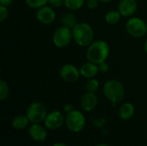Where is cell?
<instances>
[{"instance_id": "cb8c5ba5", "label": "cell", "mask_w": 147, "mask_h": 146, "mask_svg": "<svg viewBox=\"0 0 147 146\" xmlns=\"http://www.w3.org/2000/svg\"><path fill=\"white\" fill-rule=\"evenodd\" d=\"M65 3V0H48V4L53 8H59Z\"/></svg>"}, {"instance_id": "d6a6232c", "label": "cell", "mask_w": 147, "mask_h": 146, "mask_svg": "<svg viewBox=\"0 0 147 146\" xmlns=\"http://www.w3.org/2000/svg\"><path fill=\"white\" fill-rule=\"evenodd\" d=\"M96 146H109L108 145H106V144H98V145H96Z\"/></svg>"}, {"instance_id": "7402d4cb", "label": "cell", "mask_w": 147, "mask_h": 146, "mask_svg": "<svg viewBox=\"0 0 147 146\" xmlns=\"http://www.w3.org/2000/svg\"><path fill=\"white\" fill-rule=\"evenodd\" d=\"M26 3L32 9H39L48 3V0H26Z\"/></svg>"}, {"instance_id": "603a6c76", "label": "cell", "mask_w": 147, "mask_h": 146, "mask_svg": "<svg viewBox=\"0 0 147 146\" xmlns=\"http://www.w3.org/2000/svg\"><path fill=\"white\" fill-rule=\"evenodd\" d=\"M8 14H9V11H8L7 7L0 4V21L3 22L8 17Z\"/></svg>"}, {"instance_id": "277c9868", "label": "cell", "mask_w": 147, "mask_h": 146, "mask_svg": "<svg viewBox=\"0 0 147 146\" xmlns=\"http://www.w3.org/2000/svg\"><path fill=\"white\" fill-rule=\"evenodd\" d=\"M47 114L48 113L47 108L43 103L39 102H34L28 106L26 115L28 116L30 123L38 124V123L44 122Z\"/></svg>"}, {"instance_id": "4dcf8cb0", "label": "cell", "mask_w": 147, "mask_h": 146, "mask_svg": "<svg viewBox=\"0 0 147 146\" xmlns=\"http://www.w3.org/2000/svg\"><path fill=\"white\" fill-rule=\"evenodd\" d=\"M100 2H102V3H109V2H110V1H112V0H99Z\"/></svg>"}, {"instance_id": "ac0fdd59", "label": "cell", "mask_w": 147, "mask_h": 146, "mask_svg": "<svg viewBox=\"0 0 147 146\" xmlns=\"http://www.w3.org/2000/svg\"><path fill=\"white\" fill-rule=\"evenodd\" d=\"M121 13L119 10H110L105 15V21L110 25H115L119 22L121 19Z\"/></svg>"}, {"instance_id": "d6986e66", "label": "cell", "mask_w": 147, "mask_h": 146, "mask_svg": "<svg viewBox=\"0 0 147 146\" xmlns=\"http://www.w3.org/2000/svg\"><path fill=\"white\" fill-rule=\"evenodd\" d=\"M84 0H65V6L71 10H78L83 7Z\"/></svg>"}, {"instance_id": "30bf717a", "label": "cell", "mask_w": 147, "mask_h": 146, "mask_svg": "<svg viewBox=\"0 0 147 146\" xmlns=\"http://www.w3.org/2000/svg\"><path fill=\"white\" fill-rule=\"evenodd\" d=\"M80 75V71L71 64L63 65L60 70V77L67 83L76 82L79 78Z\"/></svg>"}, {"instance_id": "5b68a950", "label": "cell", "mask_w": 147, "mask_h": 146, "mask_svg": "<svg viewBox=\"0 0 147 146\" xmlns=\"http://www.w3.org/2000/svg\"><path fill=\"white\" fill-rule=\"evenodd\" d=\"M66 127L72 133H80L85 126V117L78 110H72L66 114Z\"/></svg>"}, {"instance_id": "8992f818", "label": "cell", "mask_w": 147, "mask_h": 146, "mask_svg": "<svg viewBox=\"0 0 147 146\" xmlns=\"http://www.w3.org/2000/svg\"><path fill=\"white\" fill-rule=\"evenodd\" d=\"M127 33L135 38L143 37L147 32L146 23L139 17H131L126 24Z\"/></svg>"}, {"instance_id": "9c48e42d", "label": "cell", "mask_w": 147, "mask_h": 146, "mask_svg": "<svg viewBox=\"0 0 147 146\" xmlns=\"http://www.w3.org/2000/svg\"><path fill=\"white\" fill-rule=\"evenodd\" d=\"M36 18L42 24H51L56 18V13L53 7L45 5L38 9L36 12Z\"/></svg>"}, {"instance_id": "d4e9b609", "label": "cell", "mask_w": 147, "mask_h": 146, "mask_svg": "<svg viewBox=\"0 0 147 146\" xmlns=\"http://www.w3.org/2000/svg\"><path fill=\"white\" fill-rule=\"evenodd\" d=\"M99 0H86V5L90 9H95L98 6Z\"/></svg>"}, {"instance_id": "5bb4252c", "label": "cell", "mask_w": 147, "mask_h": 146, "mask_svg": "<svg viewBox=\"0 0 147 146\" xmlns=\"http://www.w3.org/2000/svg\"><path fill=\"white\" fill-rule=\"evenodd\" d=\"M81 76H83L85 78H92L95 77L97 72L99 71L98 65L94 64L92 62H88L84 63L79 69Z\"/></svg>"}, {"instance_id": "f546056e", "label": "cell", "mask_w": 147, "mask_h": 146, "mask_svg": "<svg viewBox=\"0 0 147 146\" xmlns=\"http://www.w3.org/2000/svg\"><path fill=\"white\" fill-rule=\"evenodd\" d=\"M52 146H67L65 144L62 143V142H57L55 144H53Z\"/></svg>"}, {"instance_id": "83f0119b", "label": "cell", "mask_w": 147, "mask_h": 146, "mask_svg": "<svg viewBox=\"0 0 147 146\" xmlns=\"http://www.w3.org/2000/svg\"><path fill=\"white\" fill-rule=\"evenodd\" d=\"M14 0H0V4L8 7L9 5H10L13 3Z\"/></svg>"}, {"instance_id": "484cf974", "label": "cell", "mask_w": 147, "mask_h": 146, "mask_svg": "<svg viewBox=\"0 0 147 146\" xmlns=\"http://www.w3.org/2000/svg\"><path fill=\"white\" fill-rule=\"evenodd\" d=\"M98 68H99V71L102 73H105V72H108L109 71V65L108 63H106V61L101 63L98 65Z\"/></svg>"}, {"instance_id": "4fadbf2b", "label": "cell", "mask_w": 147, "mask_h": 146, "mask_svg": "<svg viewBox=\"0 0 147 146\" xmlns=\"http://www.w3.org/2000/svg\"><path fill=\"white\" fill-rule=\"evenodd\" d=\"M138 8L136 0H121L118 4V10L121 15L125 17L134 15Z\"/></svg>"}, {"instance_id": "ba28073f", "label": "cell", "mask_w": 147, "mask_h": 146, "mask_svg": "<svg viewBox=\"0 0 147 146\" xmlns=\"http://www.w3.org/2000/svg\"><path fill=\"white\" fill-rule=\"evenodd\" d=\"M65 122V118L62 113L59 110H53L47 114L44 120V126L47 128V130L55 131L59 129Z\"/></svg>"}, {"instance_id": "7a4b0ae2", "label": "cell", "mask_w": 147, "mask_h": 146, "mask_svg": "<svg viewBox=\"0 0 147 146\" xmlns=\"http://www.w3.org/2000/svg\"><path fill=\"white\" fill-rule=\"evenodd\" d=\"M72 38L80 46H89L94 39L92 28L86 22H78L71 29Z\"/></svg>"}, {"instance_id": "836d02e7", "label": "cell", "mask_w": 147, "mask_h": 146, "mask_svg": "<svg viewBox=\"0 0 147 146\" xmlns=\"http://www.w3.org/2000/svg\"><path fill=\"white\" fill-rule=\"evenodd\" d=\"M146 25H147V22H146Z\"/></svg>"}, {"instance_id": "52a82bcc", "label": "cell", "mask_w": 147, "mask_h": 146, "mask_svg": "<svg viewBox=\"0 0 147 146\" xmlns=\"http://www.w3.org/2000/svg\"><path fill=\"white\" fill-rule=\"evenodd\" d=\"M71 39H72V32L71 28H66L65 26H61L58 28L54 31L53 35V42L59 48L66 47L71 43Z\"/></svg>"}, {"instance_id": "e0dca14e", "label": "cell", "mask_w": 147, "mask_h": 146, "mask_svg": "<svg viewBox=\"0 0 147 146\" xmlns=\"http://www.w3.org/2000/svg\"><path fill=\"white\" fill-rule=\"evenodd\" d=\"M60 21H61L62 26H65L71 29H72L74 26L78 23L77 16L73 13H65L61 16Z\"/></svg>"}, {"instance_id": "7c38bea8", "label": "cell", "mask_w": 147, "mask_h": 146, "mask_svg": "<svg viewBox=\"0 0 147 146\" xmlns=\"http://www.w3.org/2000/svg\"><path fill=\"white\" fill-rule=\"evenodd\" d=\"M98 103L97 96L93 92L87 91L84 95H83L81 101H80V106L82 109L85 112H91L93 111Z\"/></svg>"}, {"instance_id": "9a60e30c", "label": "cell", "mask_w": 147, "mask_h": 146, "mask_svg": "<svg viewBox=\"0 0 147 146\" xmlns=\"http://www.w3.org/2000/svg\"><path fill=\"white\" fill-rule=\"evenodd\" d=\"M135 113L134 106L130 102H125L119 109V116L123 120H130Z\"/></svg>"}, {"instance_id": "3957f363", "label": "cell", "mask_w": 147, "mask_h": 146, "mask_svg": "<svg viewBox=\"0 0 147 146\" xmlns=\"http://www.w3.org/2000/svg\"><path fill=\"white\" fill-rule=\"evenodd\" d=\"M103 94L109 101L113 104H115L123 100L125 96V89L121 82L112 79L105 83L103 86Z\"/></svg>"}, {"instance_id": "4316f807", "label": "cell", "mask_w": 147, "mask_h": 146, "mask_svg": "<svg viewBox=\"0 0 147 146\" xmlns=\"http://www.w3.org/2000/svg\"><path fill=\"white\" fill-rule=\"evenodd\" d=\"M104 123H105V120L102 119V118H99V119H96V120H94V124L99 127H102V126H104Z\"/></svg>"}, {"instance_id": "f1b7e54d", "label": "cell", "mask_w": 147, "mask_h": 146, "mask_svg": "<svg viewBox=\"0 0 147 146\" xmlns=\"http://www.w3.org/2000/svg\"><path fill=\"white\" fill-rule=\"evenodd\" d=\"M64 110H65V112L66 114H68V113H70L71 111H72V110H74V109H73V107H72L71 104H66V105L65 106V108H64Z\"/></svg>"}, {"instance_id": "ffe728a7", "label": "cell", "mask_w": 147, "mask_h": 146, "mask_svg": "<svg viewBox=\"0 0 147 146\" xmlns=\"http://www.w3.org/2000/svg\"><path fill=\"white\" fill-rule=\"evenodd\" d=\"M9 86L4 80H0V101H4L9 96Z\"/></svg>"}, {"instance_id": "1f68e13d", "label": "cell", "mask_w": 147, "mask_h": 146, "mask_svg": "<svg viewBox=\"0 0 147 146\" xmlns=\"http://www.w3.org/2000/svg\"><path fill=\"white\" fill-rule=\"evenodd\" d=\"M145 51H146V52L147 54V40L146 41V43H145Z\"/></svg>"}, {"instance_id": "44dd1931", "label": "cell", "mask_w": 147, "mask_h": 146, "mask_svg": "<svg viewBox=\"0 0 147 146\" xmlns=\"http://www.w3.org/2000/svg\"><path fill=\"white\" fill-rule=\"evenodd\" d=\"M99 89V82L95 78H90V80L86 83V89L89 92L96 93Z\"/></svg>"}, {"instance_id": "6da1fadb", "label": "cell", "mask_w": 147, "mask_h": 146, "mask_svg": "<svg viewBox=\"0 0 147 146\" xmlns=\"http://www.w3.org/2000/svg\"><path fill=\"white\" fill-rule=\"evenodd\" d=\"M109 53V46L106 41H93L87 49L86 58L90 62L99 65L106 61Z\"/></svg>"}, {"instance_id": "2e32d148", "label": "cell", "mask_w": 147, "mask_h": 146, "mask_svg": "<svg viewBox=\"0 0 147 146\" xmlns=\"http://www.w3.org/2000/svg\"><path fill=\"white\" fill-rule=\"evenodd\" d=\"M29 122L30 121H29L27 115L19 114V115H16L13 118V120L11 121V126L14 129L20 131V130L25 129L28 126Z\"/></svg>"}, {"instance_id": "8fae6325", "label": "cell", "mask_w": 147, "mask_h": 146, "mask_svg": "<svg viewBox=\"0 0 147 146\" xmlns=\"http://www.w3.org/2000/svg\"><path fill=\"white\" fill-rule=\"evenodd\" d=\"M29 137L35 142H44L47 139V128L40 123L32 124L28 128Z\"/></svg>"}]
</instances>
